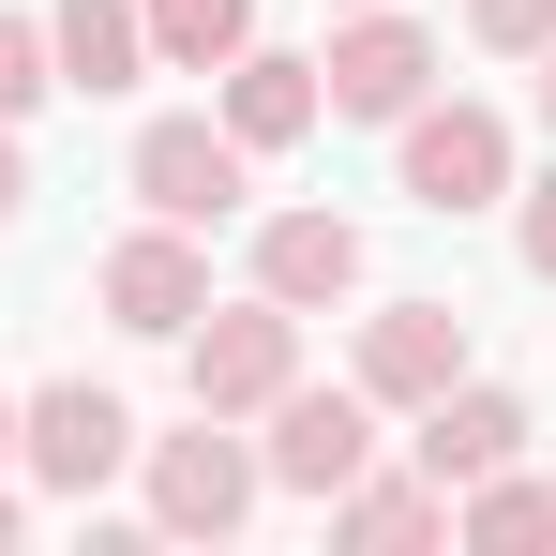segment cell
<instances>
[{
  "mask_svg": "<svg viewBox=\"0 0 556 556\" xmlns=\"http://www.w3.org/2000/svg\"><path fill=\"white\" fill-rule=\"evenodd\" d=\"M256 286H271L286 316L346 301V286H362V226H346V211H271V226H256Z\"/></svg>",
  "mask_w": 556,
  "mask_h": 556,
  "instance_id": "11",
  "label": "cell"
},
{
  "mask_svg": "<svg viewBox=\"0 0 556 556\" xmlns=\"http://www.w3.org/2000/svg\"><path fill=\"white\" fill-rule=\"evenodd\" d=\"M346 15H362V0H346Z\"/></svg>",
  "mask_w": 556,
  "mask_h": 556,
  "instance_id": "24",
  "label": "cell"
},
{
  "mask_svg": "<svg viewBox=\"0 0 556 556\" xmlns=\"http://www.w3.org/2000/svg\"><path fill=\"white\" fill-rule=\"evenodd\" d=\"M527 271H542V286H556V181H542V195H527Z\"/></svg>",
  "mask_w": 556,
  "mask_h": 556,
  "instance_id": "19",
  "label": "cell"
},
{
  "mask_svg": "<svg viewBox=\"0 0 556 556\" xmlns=\"http://www.w3.org/2000/svg\"><path fill=\"white\" fill-rule=\"evenodd\" d=\"M331 527H346V542H452V496H437V481H346Z\"/></svg>",
  "mask_w": 556,
  "mask_h": 556,
  "instance_id": "16",
  "label": "cell"
},
{
  "mask_svg": "<svg viewBox=\"0 0 556 556\" xmlns=\"http://www.w3.org/2000/svg\"><path fill=\"white\" fill-rule=\"evenodd\" d=\"M136 195H151V226H226L256 195V151L226 121H151L136 136Z\"/></svg>",
  "mask_w": 556,
  "mask_h": 556,
  "instance_id": "6",
  "label": "cell"
},
{
  "mask_svg": "<svg viewBox=\"0 0 556 556\" xmlns=\"http://www.w3.org/2000/svg\"><path fill=\"white\" fill-rule=\"evenodd\" d=\"M46 61H61V91H136L151 76V15L136 0H61L46 15Z\"/></svg>",
  "mask_w": 556,
  "mask_h": 556,
  "instance_id": "12",
  "label": "cell"
},
{
  "mask_svg": "<svg viewBox=\"0 0 556 556\" xmlns=\"http://www.w3.org/2000/svg\"><path fill=\"white\" fill-rule=\"evenodd\" d=\"M452 376H466V316L452 301H376L362 316V391L376 406H437Z\"/></svg>",
  "mask_w": 556,
  "mask_h": 556,
  "instance_id": "9",
  "label": "cell"
},
{
  "mask_svg": "<svg viewBox=\"0 0 556 556\" xmlns=\"http://www.w3.org/2000/svg\"><path fill=\"white\" fill-rule=\"evenodd\" d=\"M0 452H15V406H0Z\"/></svg>",
  "mask_w": 556,
  "mask_h": 556,
  "instance_id": "23",
  "label": "cell"
},
{
  "mask_svg": "<svg viewBox=\"0 0 556 556\" xmlns=\"http://www.w3.org/2000/svg\"><path fill=\"white\" fill-rule=\"evenodd\" d=\"M91 286H105V316H121V331H151V346H181L195 316H211V256H195V226H136Z\"/></svg>",
  "mask_w": 556,
  "mask_h": 556,
  "instance_id": "8",
  "label": "cell"
},
{
  "mask_svg": "<svg viewBox=\"0 0 556 556\" xmlns=\"http://www.w3.org/2000/svg\"><path fill=\"white\" fill-rule=\"evenodd\" d=\"M181 362H195V406H211V421H256L286 376H301V316L256 286L241 316H195V331H181Z\"/></svg>",
  "mask_w": 556,
  "mask_h": 556,
  "instance_id": "4",
  "label": "cell"
},
{
  "mask_svg": "<svg viewBox=\"0 0 556 556\" xmlns=\"http://www.w3.org/2000/svg\"><path fill=\"white\" fill-rule=\"evenodd\" d=\"M421 91H437V46H421L391 0H362V15L331 30V61H316V105H331V121H406Z\"/></svg>",
  "mask_w": 556,
  "mask_h": 556,
  "instance_id": "5",
  "label": "cell"
},
{
  "mask_svg": "<svg viewBox=\"0 0 556 556\" xmlns=\"http://www.w3.org/2000/svg\"><path fill=\"white\" fill-rule=\"evenodd\" d=\"M0 542H15V496H0Z\"/></svg>",
  "mask_w": 556,
  "mask_h": 556,
  "instance_id": "22",
  "label": "cell"
},
{
  "mask_svg": "<svg viewBox=\"0 0 556 556\" xmlns=\"http://www.w3.org/2000/svg\"><path fill=\"white\" fill-rule=\"evenodd\" d=\"M466 30H481L496 61H542V46H556V0H466Z\"/></svg>",
  "mask_w": 556,
  "mask_h": 556,
  "instance_id": "18",
  "label": "cell"
},
{
  "mask_svg": "<svg viewBox=\"0 0 556 556\" xmlns=\"http://www.w3.org/2000/svg\"><path fill=\"white\" fill-rule=\"evenodd\" d=\"M46 91H61V61H46V30H30V15H0V121H30Z\"/></svg>",
  "mask_w": 556,
  "mask_h": 556,
  "instance_id": "17",
  "label": "cell"
},
{
  "mask_svg": "<svg viewBox=\"0 0 556 556\" xmlns=\"http://www.w3.org/2000/svg\"><path fill=\"white\" fill-rule=\"evenodd\" d=\"M15 452H30V481H46V496H91V481H121V466H136V406H121V391H91V376H61V391H30V406H15Z\"/></svg>",
  "mask_w": 556,
  "mask_h": 556,
  "instance_id": "3",
  "label": "cell"
},
{
  "mask_svg": "<svg viewBox=\"0 0 556 556\" xmlns=\"http://www.w3.org/2000/svg\"><path fill=\"white\" fill-rule=\"evenodd\" d=\"M542 121H556V46H542Z\"/></svg>",
  "mask_w": 556,
  "mask_h": 556,
  "instance_id": "21",
  "label": "cell"
},
{
  "mask_svg": "<svg viewBox=\"0 0 556 556\" xmlns=\"http://www.w3.org/2000/svg\"><path fill=\"white\" fill-rule=\"evenodd\" d=\"M30 211V166H15V121H0V226Z\"/></svg>",
  "mask_w": 556,
  "mask_h": 556,
  "instance_id": "20",
  "label": "cell"
},
{
  "mask_svg": "<svg viewBox=\"0 0 556 556\" xmlns=\"http://www.w3.org/2000/svg\"><path fill=\"white\" fill-rule=\"evenodd\" d=\"M256 421H271V437H256V466H271L286 496H346V481L376 466V391H301V376H286Z\"/></svg>",
  "mask_w": 556,
  "mask_h": 556,
  "instance_id": "2",
  "label": "cell"
},
{
  "mask_svg": "<svg viewBox=\"0 0 556 556\" xmlns=\"http://www.w3.org/2000/svg\"><path fill=\"white\" fill-rule=\"evenodd\" d=\"M406 452H421V481L452 496V481H481V466H527V406H511V391H481V376H452V391L421 406V437H406Z\"/></svg>",
  "mask_w": 556,
  "mask_h": 556,
  "instance_id": "10",
  "label": "cell"
},
{
  "mask_svg": "<svg viewBox=\"0 0 556 556\" xmlns=\"http://www.w3.org/2000/svg\"><path fill=\"white\" fill-rule=\"evenodd\" d=\"M406 195L421 211H496L511 195V121L496 105H406Z\"/></svg>",
  "mask_w": 556,
  "mask_h": 556,
  "instance_id": "7",
  "label": "cell"
},
{
  "mask_svg": "<svg viewBox=\"0 0 556 556\" xmlns=\"http://www.w3.org/2000/svg\"><path fill=\"white\" fill-rule=\"evenodd\" d=\"M256 46V0H151V61H181V76H226Z\"/></svg>",
  "mask_w": 556,
  "mask_h": 556,
  "instance_id": "15",
  "label": "cell"
},
{
  "mask_svg": "<svg viewBox=\"0 0 556 556\" xmlns=\"http://www.w3.org/2000/svg\"><path fill=\"white\" fill-rule=\"evenodd\" d=\"M226 136H241V151H286V136H316V61H271V46H241V61H226Z\"/></svg>",
  "mask_w": 556,
  "mask_h": 556,
  "instance_id": "13",
  "label": "cell"
},
{
  "mask_svg": "<svg viewBox=\"0 0 556 556\" xmlns=\"http://www.w3.org/2000/svg\"><path fill=\"white\" fill-rule=\"evenodd\" d=\"M136 452H151V527H166V542H226V527L256 511V481H271L211 406H195V437H136Z\"/></svg>",
  "mask_w": 556,
  "mask_h": 556,
  "instance_id": "1",
  "label": "cell"
},
{
  "mask_svg": "<svg viewBox=\"0 0 556 556\" xmlns=\"http://www.w3.org/2000/svg\"><path fill=\"white\" fill-rule=\"evenodd\" d=\"M452 542H481V556L556 542V481H527V466H481V481H452Z\"/></svg>",
  "mask_w": 556,
  "mask_h": 556,
  "instance_id": "14",
  "label": "cell"
}]
</instances>
